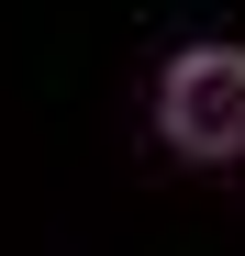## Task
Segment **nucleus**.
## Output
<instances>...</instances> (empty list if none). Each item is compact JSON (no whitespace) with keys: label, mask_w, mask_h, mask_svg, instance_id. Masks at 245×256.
I'll return each mask as SVG.
<instances>
[{"label":"nucleus","mask_w":245,"mask_h":256,"mask_svg":"<svg viewBox=\"0 0 245 256\" xmlns=\"http://www.w3.org/2000/svg\"><path fill=\"white\" fill-rule=\"evenodd\" d=\"M156 134L200 167H234L245 156V45H190L156 90Z\"/></svg>","instance_id":"f257e3e1"}]
</instances>
